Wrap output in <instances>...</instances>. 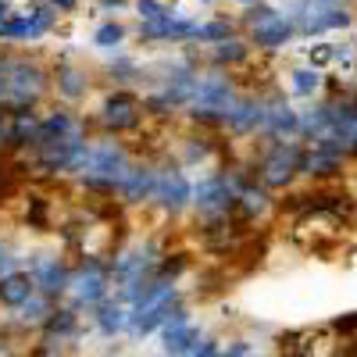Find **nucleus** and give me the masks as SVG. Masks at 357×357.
I'll use <instances>...</instances> for the list:
<instances>
[{
  "instance_id": "b1692460",
  "label": "nucleus",
  "mask_w": 357,
  "mask_h": 357,
  "mask_svg": "<svg viewBox=\"0 0 357 357\" xmlns=\"http://www.w3.org/2000/svg\"><path fill=\"white\" fill-rule=\"evenodd\" d=\"M33 293H36V282H33V275H29V272H22V268L0 279V304L11 307V311H18Z\"/></svg>"
},
{
  "instance_id": "412c9836",
  "label": "nucleus",
  "mask_w": 357,
  "mask_h": 357,
  "mask_svg": "<svg viewBox=\"0 0 357 357\" xmlns=\"http://www.w3.org/2000/svg\"><path fill=\"white\" fill-rule=\"evenodd\" d=\"M247 61H250V40H243L240 33L207 47V65H215V68H240Z\"/></svg>"
},
{
  "instance_id": "1a4fd4ad",
  "label": "nucleus",
  "mask_w": 357,
  "mask_h": 357,
  "mask_svg": "<svg viewBox=\"0 0 357 357\" xmlns=\"http://www.w3.org/2000/svg\"><path fill=\"white\" fill-rule=\"evenodd\" d=\"M190 200H193V178L190 172L178 165L172 154L158 161V183H154V197H151V207L165 218H178L190 211Z\"/></svg>"
},
{
  "instance_id": "72a5a7b5",
  "label": "nucleus",
  "mask_w": 357,
  "mask_h": 357,
  "mask_svg": "<svg viewBox=\"0 0 357 357\" xmlns=\"http://www.w3.org/2000/svg\"><path fill=\"white\" fill-rule=\"evenodd\" d=\"M50 4L61 11V15H75L79 11V0H50Z\"/></svg>"
},
{
  "instance_id": "bb28decb",
  "label": "nucleus",
  "mask_w": 357,
  "mask_h": 357,
  "mask_svg": "<svg viewBox=\"0 0 357 357\" xmlns=\"http://www.w3.org/2000/svg\"><path fill=\"white\" fill-rule=\"evenodd\" d=\"M54 304H57V301H50V296L33 293V296H29V301L18 307V321H22V325H33V329H43V321L54 314Z\"/></svg>"
},
{
  "instance_id": "2f4dec72",
  "label": "nucleus",
  "mask_w": 357,
  "mask_h": 357,
  "mask_svg": "<svg viewBox=\"0 0 357 357\" xmlns=\"http://www.w3.org/2000/svg\"><path fill=\"white\" fill-rule=\"evenodd\" d=\"M129 8H132V0H97V11H104V15H118Z\"/></svg>"
},
{
  "instance_id": "f03ea898",
  "label": "nucleus",
  "mask_w": 357,
  "mask_h": 357,
  "mask_svg": "<svg viewBox=\"0 0 357 357\" xmlns=\"http://www.w3.org/2000/svg\"><path fill=\"white\" fill-rule=\"evenodd\" d=\"M240 97V86H236L229 68H215V65H204L197 75V89H193V100L183 111L186 122L193 129H207V132H218L222 129V118L232 107V100Z\"/></svg>"
},
{
  "instance_id": "20e7f679",
  "label": "nucleus",
  "mask_w": 357,
  "mask_h": 357,
  "mask_svg": "<svg viewBox=\"0 0 357 357\" xmlns=\"http://www.w3.org/2000/svg\"><path fill=\"white\" fill-rule=\"evenodd\" d=\"M190 211L200 225L236 218V168H207L200 178H193Z\"/></svg>"
},
{
  "instance_id": "4be33fe9",
  "label": "nucleus",
  "mask_w": 357,
  "mask_h": 357,
  "mask_svg": "<svg viewBox=\"0 0 357 357\" xmlns=\"http://www.w3.org/2000/svg\"><path fill=\"white\" fill-rule=\"evenodd\" d=\"M93 318H97V329L104 336H118L129 329V304H122L118 296H107V301H100L93 307Z\"/></svg>"
},
{
  "instance_id": "f8f14e48",
  "label": "nucleus",
  "mask_w": 357,
  "mask_h": 357,
  "mask_svg": "<svg viewBox=\"0 0 357 357\" xmlns=\"http://www.w3.org/2000/svg\"><path fill=\"white\" fill-rule=\"evenodd\" d=\"M29 275L36 282V293L50 296V301H61L68 293V279H72V264L61 257V254H47V250H36L29 257Z\"/></svg>"
},
{
  "instance_id": "7ed1b4c3",
  "label": "nucleus",
  "mask_w": 357,
  "mask_h": 357,
  "mask_svg": "<svg viewBox=\"0 0 357 357\" xmlns=\"http://www.w3.org/2000/svg\"><path fill=\"white\" fill-rule=\"evenodd\" d=\"M54 93L50 68L40 57L29 54H4V107L11 111H40V104Z\"/></svg>"
},
{
  "instance_id": "e433bc0d",
  "label": "nucleus",
  "mask_w": 357,
  "mask_h": 357,
  "mask_svg": "<svg viewBox=\"0 0 357 357\" xmlns=\"http://www.w3.org/2000/svg\"><path fill=\"white\" fill-rule=\"evenodd\" d=\"M236 4H240V8H250V4H261V0H236Z\"/></svg>"
},
{
  "instance_id": "f704fd0d",
  "label": "nucleus",
  "mask_w": 357,
  "mask_h": 357,
  "mask_svg": "<svg viewBox=\"0 0 357 357\" xmlns=\"http://www.w3.org/2000/svg\"><path fill=\"white\" fill-rule=\"evenodd\" d=\"M4 54L8 50H0V104H4Z\"/></svg>"
},
{
  "instance_id": "6ab92c4d",
  "label": "nucleus",
  "mask_w": 357,
  "mask_h": 357,
  "mask_svg": "<svg viewBox=\"0 0 357 357\" xmlns=\"http://www.w3.org/2000/svg\"><path fill=\"white\" fill-rule=\"evenodd\" d=\"M343 158L325 151V146H314V143H304V158H301V175L304 178H333L343 172Z\"/></svg>"
},
{
  "instance_id": "393cba45",
  "label": "nucleus",
  "mask_w": 357,
  "mask_h": 357,
  "mask_svg": "<svg viewBox=\"0 0 357 357\" xmlns=\"http://www.w3.org/2000/svg\"><path fill=\"white\" fill-rule=\"evenodd\" d=\"M93 47L97 50H104V54H111V50H122V43L129 40V25L126 22H118V18H104L97 29H93Z\"/></svg>"
},
{
  "instance_id": "ddd939ff",
  "label": "nucleus",
  "mask_w": 357,
  "mask_h": 357,
  "mask_svg": "<svg viewBox=\"0 0 357 357\" xmlns=\"http://www.w3.org/2000/svg\"><path fill=\"white\" fill-rule=\"evenodd\" d=\"M197 18L190 15H161V18H151V22H139L136 25V40L139 43H175V47H186L197 40Z\"/></svg>"
},
{
  "instance_id": "f257e3e1",
  "label": "nucleus",
  "mask_w": 357,
  "mask_h": 357,
  "mask_svg": "<svg viewBox=\"0 0 357 357\" xmlns=\"http://www.w3.org/2000/svg\"><path fill=\"white\" fill-rule=\"evenodd\" d=\"M136 154L122 143V136H93L89 139V151H86V165L79 172V190L93 193V197H104V200H114L118 186H122L126 172L132 168Z\"/></svg>"
},
{
  "instance_id": "9d476101",
  "label": "nucleus",
  "mask_w": 357,
  "mask_h": 357,
  "mask_svg": "<svg viewBox=\"0 0 357 357\" xmlns=\"http://www.w3.org/2000/svg\"><path fill=\"white\" fill-rule=\"evenodd\" d=\"M289 18L296 22V33H304V36H325V33L354 29V15L343 0H296Z\"/></svg>"
},
{
  "instance_id": "a211bd4d",
  "label": "nucleus",
  "mask_w": 357,
  "mask_h": 357,
  "mask_svg": "<svg viewBox=\"0 0 357 357\" xmlns=\"http://www.w3.org/2000/svg\"><path fill=\"white\" fill-rule=\"evenodd\" d=\"M200 329L190 321V311L186 307H175V314L161 325V350L168 357H190L197 347H200Z\"/></svg>"
},
{
  "instance_id": "cd10ccee",
  "label": "nucleus",
  "mask_w": 357,
  "mask_h": 357,
  "mask_svg": "<svg viewBox=\"0 0 357 357\" xmlns=\"http://www.w3.org/2000/svg\"><path fill=\"white\" fill-rule=\"evenodd\" d=\"M25 15H29V18H33V25L40 29V33H43V36H47V33H54V29H57V25H61V18H65L61 11H57V8L50 4V0H33V4H29V8H25Z\"/></svg>"
},
{
  "instance_id": "c85d7f7f",
  "label": "nucleus",
  "mask_w": 357,
  "mask_h": 357,
  "mask_svg": "<svg viewBox=\"0 0 357 357\" xmlns=\"http://www.w3.org/2000/svg\"><path fill=\"white\" fill-rule=\"evenodd\" d=\"M289 86H293L296 97H318V89H321V72H318L314 65L293 68V72H289Z\"/></svg>"
},
{
  "instance_id": "4468645a",
  "label": "nucleus",
  "mask_w": 357,
  "mask_h": 357,
  "mask_svg": "<svg viewBox=\"0 0 357 357\" xmlns=\"http://www.w3.org/2000/svg\"><path fill=\"white\" fill-rule=\"evenodd\" d=\"M261 129H264V97L261 93H240L232 100V107L225 111L218 132L236 136V139H250V136H261Z\"/></svg>"
},
{
  "instance_id": "a878e982",
  "label": "nucleus",
  "mask_w": 357,
  "mask_h": 357,
  "mask_svg": "<svg viewBox=\"0 0 357 357\" xmlns=\"http://www.w3.org/2000/svg\"><path fill=\"white\" fill-rule=\"evenodd\" d=\"M229 36H236V22L232 18H204L197 25V40L186 43V47H215V43H222Z\"/></svg>"
},
{
  "instance_id": "f3484780",
  "label": "nucleus",
  "mask_w": 357,
  "mask_h": 357,
  "mask_svg": "<svg viewBox=\"0 0 357 357\" xmlns=\"http://www.w3.org/2000/svg\"><path fill=\"white\" fill-rule=\"evenodd\" d=\"M301 136V111H296L282 93L264 97V129L261 139H293Z\"/></svg>"
},
{
  "instance_id": "39448f33",
  "label": "nucleus",
  "mask_w": 357,
  "mask_h": 357,
  "mask_svg": "<svg viewBox=\"0 0 357 357\" xmlns=\"http://www.w3.org/2000/svg\"><path fill=\"white\" fill-rule=\"evenodd\" d=\"M301 158H304V139H264V151L254 165V175L264 190H289L301 178Z\"/></svg>"
},
{
  "instance_id": "0eeeda50",
  "label": "nucleus",
  "mask_w": 357,
  "mask_h": 357,
  "mask_svg": "<svg viewBox=\"0 0 357 357\" xmlns=\"http://www.w3.org/2000/svg\"><path fill=\"white\" fill-rule=\"evenodd\" d=\"M240 22L247 25L250 47H257V50H282L296 36V22L286 11H279L275 4H264V0H261V4L243 8Z\"/></svg>"
},
{
  "instance_id": "c9c22d12",
  "label": "nucleus",
  "mask_w": 357,
  "mask_h": 357,
  "mask_svg": "<svg viewBox=\"0 0 357 357\" xmlns=\"http://www.w3.org/2000/svg\"><path fill=\"white\" fill-rule=\"evenodd\" d=\"M15 11V4H11V0H0V18H8Z\"/></svg>"
},
{
  "instance_id": "9b49d317",
  "label": "nucleus",
  "mask_w": 357,
  "mask_h": 357,
  "mask_svg": "<svg viewBox=\"0 0 357 357\" xmlns=\"http://www.w3.org/2000/svg\"><path fill=\"white\" fill-rule=\"evenodd\" d=\"M50 89L65 107H75L93 93V72L72 61V54H61V61H54V68H50Z\"/></svg>"
},
{
  "instance_id": "7c9ffc66",
  "label": "nucleus",
  "mask_w": 357,
  "mask_h": 357,
  "mask_svg": "<svg viewBox=\"0 0 357 357\" xmlns=\"http://www.w3.org/2000/svg\"><path fill=\"white\" fill-rule=\"evenodd\" d=\"M18 272V247L11 240H0V279Z\"/></svg>"
},
{
  "instance_id": "aec40b11",
  "label": "nucleus",
  "mask_w": 357,
  "mask_h": 357,
  "mask_svg": "<svg viewBox=\"0 0 357 357\" xmlns=\"http://www.w3.org/2000/svg\"><path fill=\"white\" fill-rule=\"evenodd\" d=\"M111 86H136L143 82V65L136 61L132 54H122V50H111L104 57V72H100Z\"/></svg>"
},
{
  "instance_id": "2eb2a0df",
  "label": "nucleus",
  "mask_w": 357,
  "mask_h": 357,
  "mask_svg": "<svg viewBox=\"0 0 357 357\" xmlns=\"http://www.w3.org/2000/svg\"><path fill=\"white\" fill-rule=\"evenodd\" d=\"M154 183H158V161H143V158H136L132 168H129L126 178H122V186H118L114 200L122 204V207H151Z\"/></svg>"
},
{
  "instance_id": "5701e85b",
  "label": "nucleus",
  "mask_w": 357,
  "mask_h": 357,
  "mask_svg": "<svg viewBox=\"0 0 357 357\" xmlns=\"http://www.w3.org/2000/svg\"><path fill=\"white\" fill-rule=\"evenodd\" d=\"M40 40L43 33L25 11H11L8 18H0V43H40Z\"/></svg>"
},
{
  "instance_id": "473e14b6",
  "label": "nucleus",
  "mask_w": 357,
  "mask_h": 357,
  "mask_svg": "<svg viewBox=\"0 0 357 357\" xmlns=\"http://www.w3.org/2000/svg\"><path fill=\"white\" fill-rule=\"evenodd\" d=\"M190 357H222V343H215V340H200V347H197Z\"/></svg>"
},
{
  "instance_id": "dca6fc26",
  "label": "nucleus",
  "mask_w": 357,
  "mask_h": 357,
  "mask_svg": "<svg viewBox=\"0 0 357 357\" xmlns=\"http://www.w3.org/2000/svg\"><path fill=\"white\" fill-rule=\"evenodd\" d=\"M215 158H218V139L207 132V129H193L175 143V161L183 165L186 172H207V168H215Z\"/></svg>"
},
{
  "instance_id": "a19ab883",
  "label": "nucleus",
  "mask_w": 357,
  "mask_h": 357,
  "mask_svg": "<svg viewBox=\"0 0 357 357\" xmlns=\"http://www.w3.org/2000/svg\"><path fill=\"white\" fill-rule=\"evenodd\" d=\"M247 357H254V354H247Z\"/></svg>"
},
{
  "instance_id": "c756f323",
  "label": "nucleus",
  "mask_w": 357,
  "mask_h": 357,
  "mask_svg": "<svg viewBox=\"0 0 357 357\" xmlns=\"http://www.w3.org/2000/svg\"><path fill=\"white\" fill-rule=\"evenodd\" d=\"M132 11L139 15V22H151V18L172 15L175 11V0H132Z\"/></svg>"
},
{
  "instance_id": "6e6552de",
  "label": "nucleus",
  "mask_w": 357,
  "mask_h": 357,
  "mask_svg": "<svg viewBox=\"0 0 357 357\" xmlns=\"http://www.w3.org/2000/svg\"><path fill=\"white\" fill-rule=\"evenodd\" d=\"M111 261H104V257H82L75 268H72V279H68V307H75V311H82V307H89L93 311L100 301H107L111 296Z\"/></svg>"
},
{
  "instance_id": "ea45409f",
  "label": "nucleus",
  "mask_w": 357,
  "mask_h": 357,
  "mask_svg": "<svg viewBox=\"0 0 357 357\" xmlns=\"http://www.w3.org/2000/svg\"><path fill=\"white\" fill-rule=\"evenodd\" d=\"M350 357H357V350H354V354H350Z\"/></svg>"
},
{
  "instance_id": "423d86ee",
  "label": "nucleus",
  "mask_w": 357,
  "mask_h": 357,
  "mask_svg": "<svg viewBox=\"0 0 357 357\" xmlns=\"http://www.w3.org/2000/svg\"><path fill=\"white\" fill-rule=\"evenodd\" d=\"M146 122V111H143V97L129 86H111L107 93L100 97V107L93 114V126L100 136H129Z\"/></svg>"
},
{
  "instance_id": "58836bf2",
  "label": "nucleus",
  "mask_w": 357,
  "mask_h": 357,
  "mask_svg": "<svg viewBox=\"0 0 357 357\" xmlns=\"http://www.w3.org/2000/svg\"><path fill=\"white\" fill-rule=\"evenodd\" d=\"M333 357H350V354H333Z\"/></svg>"
},
{
  "instance_id": "4c0bfd02",
  "label": "nucleus",
  "mask_w": 357,
  "mask_h": 357,
  "mask_svg": "<svg viewBox=\"0 0 357 357\" xmlns=\"http://www.w3.org/2000/svg\"><path fill=\"white\" fill-rule=\"evenodd\" d=\"M200 4H218V0H200Z\"/></svg>"
}]
</instances>
